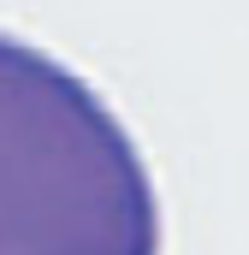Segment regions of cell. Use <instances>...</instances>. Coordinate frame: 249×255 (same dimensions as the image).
I'll use <instances>...</instances> for the list:
<instances>
[{
  "label": "cell",
  "instance_id": "cell-1",
  "mask_svg": "<svg viewBox=\"0 0 249 255\" xmlns=\"http://www.w3.org/2000/svg\"><path fill=\"white\" fill-rule=\"evenodd\" d=\"M0 255H160L154 178L119 113L0 30Z\"/></svg>",
  "mask_w": 249,
  "mask_h": 255
}]
</instances>
